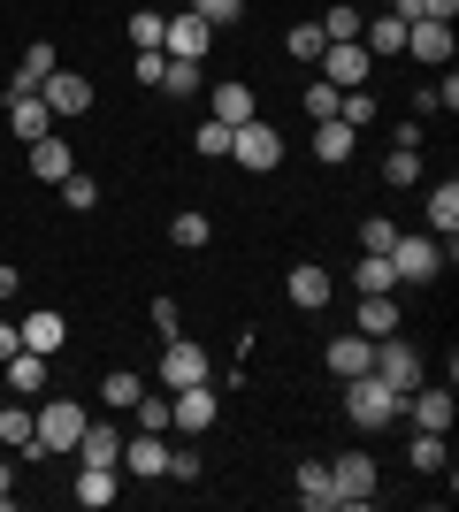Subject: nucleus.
<instances>
[{"label": "nucleus", "instance_id": "f257e3e1", "mask_svg": "<svg viewBox=\"0 0 459 512\" xmlns=\"http://www.w3.org/2000/svg\"><path fill=\"white\" fill-rule=\"evenodd\" d=\"M31 421H39V436L23 444V459H31V467H39V459L77 451V436H85V406H77V398H46V406H31Z\"/></svg>", "mask_w": 459, "mask_h": 512}, {"label": "nucleus", "instance_id": "f03ea898", "mask_svg": "<svg viewBox=\"0 0 459 512\" xmlns=\"http://www.w3.org/2000/svg\"><path fill=\"white\" fill-rule=\"evenodd\" d=\"M398 406H406V398H398V390L383 383L375 367L345 383V421H352V428H391V421H398Z\"/></svg>", "mask_w": 459, "mask_h": 512}, {"label": "nucleus", "instance_id": "7ed1b4c3", "mask_svg": "<svg viewBox=\"0 0 459 512\" xmlns=\"http://www.w3.org/2000/svg\"><path fill=\"white\" fill-rule=\"evenodd\" d=\"M444 260H452V245H444V237H406V230H398V245H391V276H398V283H437Z\"/></svg>", "mask_w": 459, "mask_h": 512}, {"label": "nucleus", "instance_id": "20e7f679", "mask_svg": "<svg viewBox=\"0 0 459 512\" xmlns=\"http://www.w3.org/2000/svg\"><path fill=\"white\" fill-rule=\"evenodd\" d=\"M368 367L398 390V398H406V390H421V375H429V367H421V352L398 337V329H391V337H375V360H368Z\"/></svg>", "mask_w": 459, "mask_h": 512}, {"label": "nucleus", "instance_id": "39448f33", "mask_svg": "<svg viewBox=\"0 0 459 512\" xmlns=\"http://www.w3.org/2000/svg\"><path fill=\"white\" fill-rule=\"evenodd\" d=\"M329 482H337V505H375V482H383V474H375V459L368 451H337V459H329Z\"/></svg>", "mask_w": 459, "mask_h": 512}, {"label": "nucleus", "instance_id": "423d86ee", "mask_svg": "<svg viewBox=\"0 0 459 512\" xmlns=\"http://www.w3.org/2000/svg\"><path fill=\"white\" fill-rule=\"evenodd\" d=\"M230 161H238V169H253V176H268L276 161H284V138H276V130H268L261 115H253V123H238V130H230Z\"/></svg>", "mask_w": 459, "mask_h": 512}, {"label": "nucleus", "instance_id": "0eeeda50", "mask_svg": "<svg viewBox=\"0 0 459 512\" xmlns=\"http://www.w3.org/2000/svg\"><path fill=\"white\" fill-rule=\"evenodd\" d=\"M207 39H215V23H199L192 8H169V23H161V54L169 62H207Z\"/></svg>", "mask_w": 459, "mask_h": 512}, {"label": "nucleus", "instance_id": "6e6552de", "mask_svg": "<svg viewBox=\"0 0 459 512\" xmlns=\"http://www.w3.org/2000/svg\"><path fill=\"white\" fill-rule=\"evenodd\" d=\"M368 69H375V54H368L360 39H329V46H322V85L352 92V85H368Z\"/></svg>", "mask_w": 459, "mask_h": 512}, {"label": "nucleus", "instance_id": "1a4fd4ad", "mask_svg": "<svg viewBox=\"0 0 459 512\" xmlns=\"http://www.w3.org/2000/svg\"><path fill=\"white\" fill-rule=\"evenodd\" d=\"M215 390L207 383H184V390H169V428H184V436H199V428H215Z\"/></svg>", "mask_w": 459, "mask_h": 512}, {"label": "nucleus", "instance_id": "9d476101", "mask_svg": "<svg viewBox=\"0 0 459 512\" xmlns=\"http://www.w3.org/2000/svg\"><path fill=\"white\" fill-rule=\"evenodd\" d=\"M207 367H215V360H207V352H199L192 337H169V344H161V383H169V390L207 383Z\"/></svg>", "mask_w": 459, "mask_h": 512}, {"label": "nucleus", "instance_id": "9b49d317", "mask_svg": "<svg viewBox=\"0 0 459 512\" xmlns=\"http://www.w3.org/2000/svg\"><path fill=\"white\" fill-rule=\"evenodd\" d=\"M46 375H54L46 352H23V344L0 360V390H16V398H46Z\"/></svg>", "mask_w": 459, "mask_h": 512}, {"label": "nucleus", "instance_id": "f8f14e48", "mask_svg": "<svg viewBox=\"0 0 459 512\" xmlns=\"http://www.w3.org/2000/svg\"><path fill=\"white\" fill-rule=\"evenodd\" d=\"M39 100L54 107V123H69V115H85V107H92V77H77V69H54V77L39 85Z\"/></svg>", "mask_w": 459, "mask_h": 512}, {"label": "nucleus", "instance_id": "ddd939ff", "mask_svg": "<svg viewBox=\"0 0 459 512\" xmlns=\"http://www.w3.org/2000/svg\"><path fill=\"white\" fill-rule=\"evenodd\" d=\"M368 360H375V337H360V329H345V337H329V352H322V367L337 375V383H352V375H368Z\"/></svg>", "mask_w": 459, "mask_h": 512}, {"label": "nucleus", "instance_id": "4468645a", "mask_svg": "<svg viewBox=\"0 0 459 512\" xmlns=\"http://www.w3.org/2000/svg\"><path fill=\"white\" fill-rule=\"evenodd\" d=\"M398 413H406L414 428H429V436H444V428H452V383H444V390H429V383L406 390V406H398Z\"/></svg>", "mask_w": 459, "mask_h": 512}, {"label": "nucleus", "instance_id": "2eb2a0df", "mask_svg": "<svg viewBox=\"0 0 459 512\" xmlns=\"http://www.w3.org/2000/svg\"><path fill=\"white\" fill-rule=\"evenodd\" d=\"M123 474H131V482H153V474H169V444H161L153 428L123 436Z\"/></svg>", "mask_w": 459, "mask_h": 512}, {"label": "nucleus", "instance_id": "dca6fc26", "mask_svg": "<svg viewBox=\"0 0 459 512\" xmlns=\"http://www.w3.org/2000/svg\"><path fill=\"white\" fill-rule=\"evenodd\" d=\"M16 337H23V352H46V360H54V352H62V337H69V321L54 314V306H31V314L16 321Z\"/></svg>", "mask_w": 459, "mask_h": 512}, {"label": "nucleus", "instance_id": "f3484780", "mask_svg": "<svg viewBox=\"0 0 459 512\" xmlns=\"http://www.w3.org/2000/svg\"><path fill=\"white\" fill-rule=\"evenodd\" d=\"M207 115H215V123H253V115H261V100H253V85H238V77H222L215 92H207Z\"/></svg>", "mask_w": 459, "mask_h": 512}, {"label": "nucleus", "instance_id": "a211bd4d", "mask_svg": "<svg viewBox=\"0 0 459 512\" xmlns=\"http://www.w3.org/2000/svg\"><path fill=\"white\" fill-rule=\"evenodd\" d=\"M329 291H337V283H329V268H314V260H299V268L284 276V299H291V306H306V314H322Z\"/></svg>", "mask_w": 459, "mask_h": 512}, {"label": "nucleus", "instance_id": "6ab92c4d", "mask_svg": "<svg viewBox=\"0 0 459 512\" xmlns=\"http://www.w3.org/2000/svg\"><path fill=\"white\" fill-rule=\"evenodd\" d=\"M8 130L31 146V138H46V130H54V107H46L39 92H8Z\"/></svg>", "mask_w": 459, "mask_h": 512}, {"label": "nucleus", "instance_id": "aec40b11", "mask_svg": "<svg viewBox=\"0 0 459 512\" xmlns=\"http://www.w3.org/2000/svg\"><path fill=\"white\" fill-rule=\"evenodd\" d=\"M352 146H360V130H352V123H337V115H329V123H314V161H322V169H345Z\"/></svg>", "mask_w": 459, "mask_h": 512}, {"label": "nucleus", "instance_id": "412c9836", "mask_svg": "<svg viewBox=\"0 0 459 512\" xmlns=\"http://www.w3.org/2000/svg\"><path fill=\"white\" fill-rule=\"evenodd\" d=\"M23 153H31V176H39V184H62V176L77 169V153H69L62 138H54V130H46V138H31Z\"/></svg>", "mask_w": 459, "mask_h": 512}, {"label": "nucleus", "instance_id": "4be33fe9", "mask_svg": "<svg viewBox=\"0 0 459 512\" xmlns=\"http://www.w3.org/2000/svg\"><path fill=\"white\" fill-rule=\"evenodd\" d=\"M54 69H62L54 39H31V46H23V62H16V85H8V92H39L46 77H54Z\"/></svg>", "mask_w": 459, "mask_h": 512}, {"label": "nucleus", "instance_id": "5701e85b", "mask_svg": "<svg viewBox=\"0 0 459 512\" xmlns=\"http://www.w3.org/2000/svg\"><path fill=\"white\" fill-rule=\"evenodd\" d=\"M115 497H123V467H77V505L85 512L115 505Z\"/></svg>", "mask_w": 459, "mask_h": 512}, {"label": "nucleus", "instance_id": "b1692460", "mask_svg": "<svg viewBox=\"0 0 459 512\" xmlns=\"http://www.w3.org/2000/svg\"><path fill=\"white\" fill-rule=\"evenodd\" d=\"M352 329H360V337H391V329H398L391 291H360V306H352Z\"/></svg>", "mask_w": 459, "mask_h": 512}, {"label": "nucleus", "instance_id": "393cba45", "mask_svg": "<svg viewBox=\"0 0 459 512\" xmlns=\"http://www.w3.org/2000/svg\"><path fill=\"white\" fill-rule=\"evenodd\" d=\"M406 54L414 62H452V23H406Z\"/></svg>", "mask_w": 459, "mask_h": 512}, {"label": "nucleus", "instance_id": "a878e982", "mask_svg": "<svg viewBox=\"0 0 459 512\" xmlns=\"http://www.w3.org/2000/svg\"><path fill=\"white\" fill-rule=\"evenodd\" d=\"M299 505H306V512H329V505H337V482H329V459H299Z\"/></svg>", "mask_w": 459, "mask_h": 512}, {"label": "nucleus", "instance_id": "bb28decb", "mask_svg": "<svg viewBox=\"0 0 459 512\" xmlns=\"http://www.w3.org/2000/svg\"><path fill=\"white\" fill-rule=\"evenodd\" d=\"M77 467H123V436L85 421V436H77Z\"/></svg>", "mask_w": 459, "mask_h": 512}, {"label": "nucleus", "instance_id": "cd10ccee", "mask_svg": "<svg viewBox=\"0 0 459 512\" xmlns=\"http://www.w3.org/2000/svg\"><path fill=\"white\" fill-rule=\"evenodd\" d=\"M100 398H108L115 413H131L138 398H146V375H138V367H108V375H100Z\"/></svg>", "mask_w": 459, "mask_h": 512}, {"label": "nucleus", "instance_id": "c85d7f7f", "mask_svg": "<svg viewBox=\"0 0 459 512\" xmlns=\"http://www.w3.org/2000/svg\"><path fill=\"white\" fill-rule=\"evenodd\" d=\"M31 436H39V421H31V398H8V406H0V444H31Z\"/></svg>", "mask_w": 459, "mask_h": 512}, {"label": "nucleus", "instance_id": "c756f323", "mask_svg": "<svg viewBox=\"0 0 459 512\" xmlns=\"http://www.w3.org/2000/svg\"><path fill=\"white\" fill-rule=\"evenodd\" d=\"M429 230L452 245V230H459V184H437V192H429Z\"/></svg>", "mask_w": 459, "mask_h": 512}, {"label": "nucleus", "instance_id": "7c9ffc66", "mask_svg": "<svg viewBox=\"0 0 459 512\" xmlns=\"http://www.w3.org/2000/svg\"><path fill=\"white\" fill-rule=\"evenodd\" d=\"M352 291H398L391 253H360V268H352Z\"/></svg>", "mask_w": 459, "mask_h": 512}, {"label": "nucleus", "instance_id": "2f4dec72", "mask_svg": "<svg viewBox=\"0 0 459 512\" xmlns=\"http://www.w3.org/2000/svg\"><path fill=\"white\" fill-rule=\"evenodd\" d=\"M391 16L398 23H452L459 0H391Z\"/></svg>", "mask_w": 459, "mask_h": 512}, {"label": "nucleus", "instance_id": "473e14b6", "mask_svg": "<svg viewBox=\"0 0 459 512\" xmlns=\"http://www.w3.org/2000/svg\"><path fill=\"white\" fill-rule=\"evenodd\" d=\"M161 23H169V8H138L131 16V46L138 54H161Z\"/></svg>", "mask_w": 459, "mask_h": 512}, {"label": "nucleus", "instance_id": "72a5a7b5", "mask_svg": "<svg viewBox=\"0 0 459 512\" xmlns=\"http://www.w3.org/2000/svg\"><path fill=\"white\" fill-rule=\"evenodd\" d=\"M192 146H199V161H230V123H215V115H207V123L192 130Z\"/></svg>", "mask_w": 459, "mask_h": 512}, {"label": "nucleus", "instance_id": "f704fd0d", "mask_svg": "<svg viewBox=\"0 0 459 512\" xmlns=\"http://www.w3.org/2000/svg\"><path fill=\"white\" fill-rule=\"evenodd\" d=\"M406 467H414V474H437V467H444V436H429V428H421L414 444H406Z\"/></svg>", "mask_w": 459, "mask_h": 512}, {"label": "nucleus", "instance_id": "c9c22d12", "mask_svg": "<svg viewBox=\"0 0 459 512\" xmlns=\"http://www.w3.org/2000/svg\"><path fill=\"white\" fill-rule=\"evenodd\" d=\"M284 46H291V62H322V46H329V39H322V23H291V39H284Z\"/></svg>", "mask_w": 459, "mask_h": 512}, {"label": "nucleus", "instance_id": "e433bc0d", "mask_svg": "<svg viewBox=\"0 0 459 512\" xmlns=\"http://www.w3.org/2000/svg\"><path fill=\"white\" fill-rule=\"evenodd\" d=\"M207 237H215V230H207V214H176V222H169V245H184V253H199Z\"/></svg>", "mask_w": 459, "mask_h": 512}, {"label": "nucleus", "instance_id": "4c0bfd02", "mask_svg": "<svg viewBox=\"0 0 459 512\" xmlns=\"http://www.w3.org/2000/svg\"><path fill=\"white\" fill-rule=\"evenodd\" d=\"M62 207H69V214L100 207V184H92V176H77V169H69V176H62Z\"/></svg>", "mask_w": 459, "mask_h": 512}, {"label": "nucleus", "instance_id": "58836bf2", "mask_svg": "<svg viewBox=\"0 0 459 512\" xmlns=\"http://www.w3.org/2000/svg\"><path fill=\"white\" fill-rule=\"evenodd\" d=\"M383 184H421V153H414V146H391V161H383Z\"/></svg>", "mask_w": 459, "mask_h": 512}, {"label": "nucleus", "instance_id": "ea45409f", "mask_svg": "<svg viewBox=\"0 0 459 512\" xmlns=\"http://www.w3.org/2000/svg\"><path fill=\"white\" fill-rule=\"evenodd\" d=\"M161 92H169V100H192L199 92V62H169L161 69Z\"/></svg>", "mask_w": 459, "mask_h": 512}, {"label": "nucleus", "instance_id": "a19ab883", "mask_svg": "<svg viewBox=\"0 0 459 512\" xmlns=\"http://www.w3.org/2000/svg\"><path fill=\"white\" fill-rule=\"evenodd\" d=\"M322 39H360V8H345V0H337V8L322 16Z\"/></svg>", "mask_w": 459, "mask_h": 512}, {"label": "nucleus", "instance_id": "79ce46f5", "mask_svg": "<svg viewBox=\"0 0 459 512\" xmlns=\"http://www.w3.org/2000/svg\"><path fill=\"white\" fill-rule=\"evenodd\" d=\"M391 245H398V222H383V214L360 222V253H391Z\"/></svg>", "mask_w": 459, "mask_h": 512}, {"label": "nucleus", "instance_id": "37998d69", "mask_svg": "<svg viewBox=\"0 0 459 512\" xmlns=\"http://www.w3.org/2000/svg\"><path fill=\"white\" fill-rule=\"evenodd\" d=\"M192 16L222 31V23H238V16H245V0H192Z\"/></svg>", "mask_w": 459, "mask_h": 512}, {"label": "nucleus", "instance_id": "c03bdc74", "mask_svg": "<svg viewBox=\"0 0 459 512\" xmlns=\"http://www.w3.org/2000/svg\"><path fill=\"white\" fill-rule=\"evenodd\" d=\"M306 115H314V123H329V115H337V85H322V77H314V85H306Z\"/></svg>", "mask_w": 459, "mask_h": 512}, {"label": "nucleus", "instance_id": "a18cd8bd", "mask_svg": "<svg viewBox=\"0 0 459 512\" xmlns=\"http://www.w3.org/2000/svg\"><path fill=\"white\" fill-rule=\"evenodd\" d=\"M153 329H161V344L184 337V306H176V299H153Z\"/></svg>", "mask_w": 459, "mask_h": 512}, {"label": "nucleus", "instance_id": "49530a36", "mask_svg": "<svg viewBox=\"0 0 459 512\" xmlns=\"http://www.w3.org/2000/svg\"><path fill=\"white\" fill-rule=\"evenodd\" d=\"M138 428L161 436V428H169V398H153V390H146V398H138Z\"/></svg>", "mask_w": 459, "mask_h": 512}, {"label": "nucleus", "instance_id": "de8ad7c7", "mask_svg": "<svg viewBox=\"0 0 459 512\" xmlns=\"http://www.w3.org/2000/svg\"><path fill=\"white\" fill-rule=\"evenodd\" d=\"M161 69H169V54H138V62H131V77H138V85H153V92H161Z\"/></svg>", "mask_w": 459, "mask_h": 512}, {"label": "nucleus", "instance_id": "09e8293b", "mask_svg": "<svg viewBox=\"0 0 459 512\" xmlns=\"http://www.w3.org/2000/svg\"><path fill=\"white\" fill-rule=\"evenodd\" d=\"M169 482H199V451H169Z\"/></svg>", "mask_w": 459, "mask_h": 512}, {"label": "nucleus", "instance_id": "8fccbe9b", "mask_svg": "<svg viewBox=\"0 0 459 512\" xmlns=\"http://www.w3.org/2000/svg\"><path fill=\"white\" fill-rule=\"evenodd\" d=\"M16 344H23V337H16V321L0 314V360H8V352H16Z\"/></svg>", "mask_w": 459, "mask_h": 512}, {"label": "nucleus", "instance_id": "3c124183", "mask_svg": "<svg viewBox=\"0 0 459 512\" xmlns=\"http://www.w3.org/2000/svg\"><path fill=\"white\" fill-rule=\"evenodd\" d=\"M0 299H16V268H0Z\"/></svg>", "mask_w": 459, "mask_h": 512}, {"label": "nucleus", "instance_id": "603ef678", "mask_svg": "<svg viewBox=\"0 0 459 512\" xmlns=\"http://www.w3.org/2000/svg\"><path fill=\"white\" fill-rule=\"evenodd\" d=\"M8 497H16V474H8V467H0V505H8Z\"/></svg>", "mask_w": 459, "mask_h": 512}, {"label": "nucleus", "instance_id": "864d4df0", "mask_svg": "<svg viewBox=\"0 0 459 512\" xmlns=\"http://www.w3.org/2000/svg\"><path fill=\"white\" fill-rule=\"evenodd\" d=\"M169 8H192V0H169Z\"/></svg>", "mask_w": 459, "mask_h": 512}]
</instances>
